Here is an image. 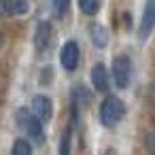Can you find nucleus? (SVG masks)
I'll list each match as a JSON object with an SVG mask.
<instances>
[{
    "instance_id": "nucleus-1",
    "label": "nucleus",
    "mask_w": 155,
    "mask_h": 155,
    "mask_svg": "<svg viewBox=\"0 0 155 155\" xmlns=\"http://www.w3.org/2000/svg\"><path fill=\"white\" fill-rule=\"evenodd\" d=\"M125 115V106L117 96H106L100 104V123L104 127H113Z\"/></svg>"
},
{
    "instance_id": "nucleus-2",
    "label": "nucleus",
    "mask_w": 155,
    "mask_h": 155,
    "mask_svg": "<svg viewBox=\"0 0 155 155\" xmlns=\"http://www.w3.org/2000/svg\"><path fill=\"white\" fill-rule=\"evenodd\" d=\"M17 121H19V127H21V130H26V132H28V136H30L36 144H43V142H45L43 121H41L36 115H32V113H28L26 108H21V110L17 113Z\"/></svg>"
},
{
    "instance_id": "nucleus-3",
    "label": "nucleus",
    "mask_w": 155,
    "mask_h": 155,
    "mask_svg": "<svg viewBox=\"0 0 155 155\" xmlns=\"http://www.w3.org/2000/svg\"><path fill=\"white\" fill-rule=\"evenodd\" d=\"M132 79V62L127 55H117L113 60V81L119 89H125Z\"/></svg>"
},
{
    "instance_id": "nucleus-4",
    "label": "nucleus",
    "mask_w": 155,
    "mask_h": 155,
    "mask_svg": "<svg viewBox=\"0 0 155 155\" xmlns=\"http://www.w3.org/2000/svg\"><path fill=\"white\" fill-rule=\"evenodd\" d=\"M153 28H155V0H147L144 11H142V19H140V26H138L140 41H147L151 36Z\"/></svg>"
},
{
    "instance_id": "nucleus-5",
    "label": "nucleus",
    "mask_w": 155,
    "mask_h": 155,
    "mask_svg": "<svg viewBox=\"0 0 155 155\" xmlns=\"http://www.w3.org/2000/svg\"><path fill=\"white\" fill-rule=\"evenodd\" d=\"M60 64H62L68 72L77 70V66H79V45H77L74 41H68V43L62 47V51H60Z\"/></svg>"
},
{
    "instance_id": "nucleus-6",
    "label": "nucleus",
    "mask_w": 155,
    "mask_h": 155,
    "mask_svg": "<svg viewBox=\"0 0 155 155\" xmlns=\"http://www.w3.org/2000/svg\"><path fill=\"white\" fill-rule=\"evenodd\" d=\"M32 113H34L43 123H47V121H51V117H53V102H51L47 96H34V100H32Z\"/></svg>"
},
{
    "instance_id": "nucleus-7",
    "label": "nucleus",
    "mask_w": 155,
    "mask_h": 155,
    "mask_svg": "<svg viewBox=\"0 0 155 155\" xmlns=\"http://www.w3.org/2000/svg\"><path fill=\"white\" fill-rule=\"evenodd\" d=\"M51 43V24L49 21H38L36 34H34V47L38 53H43Z\"/></svg>"
},
{
    "instance_id": "nucleus-8",
    "label": "nucleus",
    "mask_w": 155,
    "mask_h": 155,
    "mask_svg": "<svg viewBox=\"0 0 155 155\" xmlns=\"http://www.w3.org/2000/svg\"><path fill=\"white\" fill-rule=\"evenodd\" d=\"M91 83H94V89L98 91H106L108 89V70L104 64H94L91 68Z\"/></svg>"
},
{
    "instance_id": "nucleus-9",
    "label": "nucleus",
    "mask_w": 155,
    "mask_h": 155,
    "mask_svg": "<svg viewBox=\"0 0 155 155\" xmlns=\"http://www.w3.org/2000/svg\"><path fill=\"white\" fill-rule=\"evenodd\" d=\"M5 9L13 17H21V15L28 13L30 5H28V0H5Z\"/></svg>"
},
{
    "instance_id": "nucleus-10",
    "label": "nucleus",
    "mask_w": 155,
    "mask_h": 155,
    "mask_svg": "<svg viewBox=\"0 0 155 155\" xmlns=\"http://www.w3.org/2000/svg\"><path fill=\"white\" fill-rule=\"evenodd\" d=\"M91 41H94V45L96 47H106V43H108V32H106V28L104 26H94L91 28Z\"/></svg>"
},
{
    "instance_id": "nucleus-11",
    "label": "nucleus",
    "mask_w": 155,
    "mask_h": 155,
    "mask_svg": "<svg viewBox=\"0 0 155 155\" xmlns=\"http://www.w3.org/2000/svg\"><path fill=\"white\" fill-rule=\"evenodd\" d=\"M11 155H32V147L26 138H17L11 147Z\"/></svg>"
},
{
    "instance_id": "nucleus-12",
    "label": "nucleus",
    "mask_w": 155,
    "mask_h": 155,
    "mask_svg": "<svg viewBox=\"0 0 155 155\" xmlns=\"http://www.w3.org/2000/svg\"><path fill=\"white\" fill-rule=\"evenodd\" d=\"M70 134H72V127L68 125V127L62 132V138H60V151H58V155H70Z\"/></svg>"
},
{
    "instance_id": "nucleus-13",
    "label": "nucleus",
    "mask_w": 155,
    "mask_h": 155,
    "mask_svg": "<svg viewBox=\"0 0 155 155\" xmlns=\"http://www.w3.org/2000/svg\"><path fill=\"white\" fill-rule=\"evenodd\" d=\"M79 9L85 15H96L100 9V0H79Z\"/></svg>"
},
{
    "instance_id": "nucleus-14",
    "label": "nucleus",
    "mask_w": 155,
    "mask_h": 155,
    "mask_svg": "<svg viewBox=\"0 0 155 155\" xmlns=\"http://www.w3.org/2000/svg\"><path fill=\"white\" fill-rule=\"evenodd\" d=\"M68 5H70V0H53V15L64 17L66 11H68Z\"/></svg>"
},
{
    "instance_id": "nucleus-15",
    "label": "nucleus",
    "mask_w": 155,
    "mask_h": 155,
    "mask_svg": "<svg viewBox=\"0 0 155 155\" xmlns=\"http://www.w3.org/2000/svg\"><path fill=\"white\" fill-rule=\"evenodd\" d=\"M144 144H147V151H149V155H155V132L147 134V140H144Z\"/></svg>"
},
{
    "instance_id": "nucleus-16",
    "label": "nucleus",
    "mask_w": 155,
    "mask_h": 155,
    "mask_svg": "<svg viewBox=\"0 0 155 155\" xmlns=\"http://www.w3.org/2000/svg\"><path fill=\"white\" fill-rule=\"evenodd\" d=\"M51 72H53V70H51V66H49V68H43V83H47V79L51 81V77H53Z\"/></svg>"
},
{
    "instance_id": "nucleus-17",
    "label": "nucleus",
    "mask_w": 155,
    "mask_h": 155,
    "mask_svg": "<svg viewBox=\"0 0 155 155\" xmlns=\"http://www.w3.org/2000/svg\"><path fill=\"white\" fill-rule=\"evenodd\" d=\"M2 13H7V9H5V0H0V15Z\"/></svg>"
},
{
    "instance_id": "nucleus-18",
    "label": "nucleus",
    "mask_w": 155,
    "mask_h": 155,
    "mask_svg": "<svg viewBox=\"0 0 155 155\" xmlns=\"http://www.w3.org/2000/svg\"><path fill=\"white\" fill-rule=\"evenodd\" d=\"M2 45H5V38H2V34H0V49H2Z\"/></svg>"
},
{
    "instance_id": "nucleus-19",
    "label": "nucleus",
    "mask_w": 155,
    "mask_h": 155,
    "mask_svg": "<svg viewBox=\"0 0 155 155\" xmlns=\"http://www.w3.org/2000/svg\"><path fill=\"white\" fill-rule=\"evenodd\" d=\"M153 102H155V89H153Z\"/></svg>"
}]
</instances>
